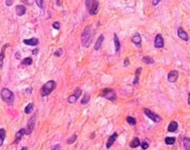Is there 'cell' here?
I'll return each instance as SVG.
<instances>
[{"label": "cell", "instance_id": "6da1fadb", "mask_svg": "<svg viewBox=\"0 0 190 150\" xmlns=\"http://www.w3.org/2000/svg\"><path fill=\"white\" fill-rule=\"evenodd\" d=\"M92 39H93L92 25H87L86 27L83 29L82 35H81V43L83 46L89 47V46L92 43Z\"/></svg>", "mask_w": 190, "mask_h": 150}, {"label": "cell", "instance_id": "7a4b0ae2", "mask_svg": "<svg viewBox=\"0 0 190 150\" xmlns=\"http://www.w3.org/2000/svg\"><path fill=\"white\" fill-rule=\"evenodd\" d=\"M56 88H57V82L55 81L50 80V81L46 82L41 88V91H40L41 95L43 96V97L49 95L51 93L56 89Z\"/></svg>", "mask_w": 190, "mask_h": 150}, {"label": "cell", "instance_id": "3957f363", "mask_svg": "<svg viewBox=\"0 0 190 150\" xmlns=\"http://www.w3.org/2000/svg\"><path fill=\"white\" fill-rule=\"evenodd\" d=\"M85 7L86 10L90 15L94 16L98 11L99 2L98 0H85Z\"/></svg>", "mask_w": 190, "mask_h": 150}, {"label": "cell", "instance_id": "277c9868", "mask_svg": "<svg viewBox=\"0 0 190 150\" xmlns=\"http://www.w3.org/2000/svg\"><path fill=\"white\" fill-rule=\"evenodd\" d=\"M1 98L6 104L12 105V103L14 102L15 96H14V94H13L10 89L4 87V88H2V90H1Z\"/></svg>", "mask_w": 190, "mask_h": 150}, {"label": "cell", "instance_id": "5b68a950", "mask_svg": "<svg viewBox=\"0 0 190 150\" xmlns=\"http://www.w3.org/2000/svg\"><path fill=\"white\" fill-rule=\"evenodd\" d=\"M100 95L102 96V97H105L106 99L109 100V101H112V102H115L116 98H117L116 92L113 89H111V88H105V89L102 90V92H101Z\"/></svg>", "mask_w": 190, "mask_h": 150}, {"label": "cell", "instance_id": "8992f818", "mask_svg": "<svg viewBox=\"0 0 190 150\" xmlns=\"http://www.w3.org/2000/svg\"><path fill=\"white\" fill-rule=\"evenodd\" d=\"M143 110H144V113L146 114V116H147L148 118H149L150 120L153 121L154 122L159 123V122H161V116H160V115H158L157 113L153 112L151 109H149V108H144Z\"/></svg>", "mask_w": 190, "mask_h": 150}, {"label": "cell", "instance_id": "52a82bcc", "mask_svg": "<svg viewBox=\"0 0 190 150\" xmlns=\"http://www.w3.org/2000/svg\"><path fill=\"white\" fill-rule=\"evenodd\" d=\"M36 116H37V112H35L32 118L30 119L27 124V130H26V134H31L32 132L34 129V125H35V120H36Z\"/></svg>", "mask_w": 190, "mask_h": 150}, {"label": "cell", "instance_id": "ba28073f", "mask_svg": "<svg viewBox=\"0 0 190 150\" xmlns=\"http://www.w3.org/2000/svg\"><path fill=\"white\" fill-rule=\"evenodd\" d=\"M81 95H82V90L79 89V88H77V89L74 91L73 94H72V95H70L69 97H68V102H69L70 104L76 103V101H77L78 98L81 96Z\"/></svg>", "mask_w": 190, "mask_h": 150}, {"label": "cell", "instance_id": "9c48e42d", "mask_svg": "<svg viewBox=\"0 0 190 150\" xmlns=\"http://www.w3.org/2000/svg\"><path fill=\"white\" fill-rule=\"evenodd\" d=\"M154 46L156 48H162L164 46V39L161 33H158L154 39Z\"/></svg>", "mask_w": 190, "mask_h": 150}, {"label": "cell", "instance_id": "30bf717a", "mask_svg": "<svg viewBox=\"0 0 190 150\" xmlns=\"http://www.w3.org/2000/svg\"><path fill=\"white\" fill-rule=\"evenodd\" d=\"M131 40L135 44V46L141 47V45H142V37H141V34L139 33H135L133 34Z\"/></svg>", "mask_w": 190, "mask_h": 150}, {"label": "cell", "instance_id": "8fae6325", "mask_svg": "<svg viewBox=\"0 0 190 150\" xmlns=\"http://www.w3.org/2000/svg\"><path fill=\"white\" fill-rule=\"evenodd\" d=\"M178 77H179V72L177 70H171V72L168 73L167 79L170 82H175L178 80Z\"/></svg>", "mask_w": 190, "mask_h": 150}, {"label": "cell", "instance_id": "7c38bea8", "mask_svg": "<svg viewBox=\"0 0 190 150\" xmlns=\"http://www.w3.org/2000/svg\"><path fill=\"white\" fill-rule=\"evenodd\" d=\"M118 133H114L113 134H111L109 136V137L108 138V141H107V144H106V148L107 149H109L110 147H112L113 144L115 143V141L117 140L118 138Z\"/></svg>", "mask_w": 190, "mask_h": 150}, {"label": "cell", "instance_id": "4fadbf2b", "mask_svg": "<svg viewBox=\"0 0 190 150\" xmlns=\"http://www.w3.org/2000/svg\"><path fill=\"white\" fill-rule=\"evenodd\" d=\"M177 35L180 39H182V40H184L185 42H187L189 40V36H188L187 33L185 32L182 27H179L177 29Z\"/></svg>", "mask_w": 190, "mask_h": 150}, {"label": "cell", "instance_id": "5bb4252c", "mask_svg": "<svg viewBox=\"0 0 190 150\" xmlns=\"http://www.w3.org/2000/svg\"><path fill=\"white\" fill-rule=\"evenodd\" d=\"M23 44H25L26 46H37L39 44V39L36 37H33V38H30V39H24Z\"/></svg>", "mask_w": 190, "mask_h": 150}, {"label": "cell", "instance_id": "9a60e30c", "mask_svg": "<svg viewBox=\"0 0 190 150\" xmlns=\"http://www.w3.org/2000/svg\"><path fill=\"white\" fill-rule=\"evenodd\" d=\"M104 40H105L104 35L100 34L99 36H98V40H96V43L95 44V46H94V49L96 51H98L100 49L101 46H102V44L104 43Z\"/></svg>", "mask_w": 190, "mask_h": 150}, {"label": "cell", "instance_id": "2e32d148", "mask_svg": "<svg viewBox=\"0 0 190 150\" xmlns=\"http://www.w3.org/2000/svg\"><path fill=\"white\" fill-rule=\"evenodd\" d=\"M16 13L19 17L25 15L26 13V7L24 5H17L16 6Z\"/></svg>", "mask_w": 190, "mask_h": 150}, {"label": "cell", "instance_id": "e0dca14e", "mask_svg": "<svg viewBox=\"0 0 190 150\" xmlns=\"http://www.w3.org/2000/svg\"><path fill=\"white\" fill-rule=\"evenodd\" d=\"M26 134V130L25 129H21L18 133L16 134L15 136V141H14V144H18L21 140V138L23 137V135Z\"/></svg>", "mask_w": 190, "mask_h": 150}, {"label": "cell", "instance_id": "ac0fdd59", "mask_svg": "<svg viewBox=\"0 0 190 150\" xmlns=\"http://www.w3.org/2000/svg\"><path fill=\"white\" fill-rule=\"evenodd\" d=\"M178 129V123L176 121H171L168 125V132L169 133H175Z\"/></svg>", "mask_w": 190, "mask_h": 150}, {"label": "cell", "instance_id": "d6986e66", "mask_svg": "<svg viewBox=\"0 0 190 150\" xmlns=\"http://www.w3.org/2000/svg\"><path fill=\"white\" fill-rule=\"evenodd\" d=\"M113 42H114V46H115V52L119 53L121 50V42H120V40H119V37L116 33H114Z\"/></svg>", "mask_w": 190, "mask_h": 150}, {"label": "cell", "instance_id": "ffe728a7", "mask_svg": "<svg viewBox=\"0 0 190 150\" xmlns=\"http://www.w3.org/2000/svg\"><path fill=\"white\" fill-rule=\"evenodd\" d=\"M142 72V68H137L135 70V77L133 81V85H137L138 82H139V76H140V73Z\"/></svg>", "mask_w": 190, "mask_h": 150}, {"label": "cell", "instance_id": "44dd1931", "mask_svg": "<svg viewBox=\"0 0 190 150\" xmlns=\"http://www.w3.org/2000/svg\"><path fill=\"white\" fill-rule=\"evenodd\" d=\"M129 145H130L131 148H136V147H138L139 145H141V142H140L139 138H138V137H135L134 139L131 141V143H130Z\"/></svg>", "mask_w": 190, "mask_h": 150}, {"label": "cell", "instance_id": "7402d4cb", "mask_svg": "<svg viewBox=\"0 0 190 150\" xmlns=\"http://www.w3.org/2000/svg\"><path fill=\"white\" fill-rule=\"evenodd\" d=\"M10 46V44H6L5 46H3L2 47V50H1V55H0V60H1V67L0 68H3V65H4V59H5V49L8 47Z\"/></svg>", "mask_w": 190, "mask_h": 150}, {"label": "cell", "instance_id": "603a6c76", "mask_svg": "<svg viewBox=\"0 0 190 150\" xmlns=\"http://www.w3.org/2000/svg\"><path fill=\"white\" fill-rule=\"evenodd\" d=\"M5 138H6V131L4 128H1V129H0V147L3 145Z\"/></svg>", "mask_w": 190, "mask_h": 150}, {"label": "cell", "instance_id": "cb8c5ba5", "mask_svg": "<svg viewBox=\"0 0 190 150\" xmlns=\"http://www.w3.org/2000/svg\"><path fill=\"white\" fill-rule=\"evenodd\" d=\"M143 62L147 65H150V64H154L155 63V60H154L152 58H150V57H144L142 59Z\"/></svg>", "mask_w": 190, "mask_h": 150}, {"label": "cell", "instance_id": "d4e9b609", "mask_svg": "<svg viewBox=\"0 0 190 150\" xmlns=\"http://www.w3.org/2000/svg\"><path fill=\"white\" fill-rule=\"evenodd\" d=\"M183 145H184V149L185 150H190V138L185 137L183 140Z\"/></svg>", "mask_w": 190, "mask_h": 150}, {"label": "cell", "instance_id": "484cf974", "mask_svg": "<svg viewBox=\"0 0 190 150\" xmlns=\"http://www.w3.org/2000/svg\"><path fill=\"white\" fill-rule=\"evenodd\" d=\"M33 103H29L27 106L25 107V108H24V112H25V114H30L31 112L33 111Z\"/></svg>", "mask_w": 190, "mask_h": 150}, {"label": "cell", "instance_id": "4316f807", "mask_svg": "<svg viewBox=\"0 0 190 150\" xmlns=\"http://www.w3.org/2000/svg\"><path fill=\"white\" fill-rule=\"evenodd\" d=\"M164 141L167 145H173L175 143V137H170V136H168V137L165 138Z\"/></svg>", "mask_w": 190, "mask_h": 150}, {"label": "cell", "instance_id": "83f0119b", "mask_svg": "<svg viewBox=\"0 0 190 150\" xmlns=\"http://www.w3.org/2000/svg\"><path fill=\"white\" fill-rule=\"evenodd\" d=\"M32 63H33V59L32 58H25L23 61H21V65H23V66H30V65H32Z\"/></svg>", "mask_w": 190, "mask_h": 150}, {"label": "cell", "instance_id": "f1b7e54d", "mask_svg": "<svg viewBox=\"0 0 190 150\" xmlns=\"http://www.w3.org/2000/svg\"><path fill=\"white\" fill-rule=\"evenodd\" d=\"M126 121L128 122V124L131 125V126H135L136 124V120L135 118L131 117V116H128L126 118Z\"/></svg>", "mask_w": 190, "mask_h": 150}, {"label": "cell", "instance_id": "f546056e", "mask_svg": "<svg viewBox=\"0 0 190 150\" xmlns=\"http://www.w3.org/2000/svg\"><path fill=\"white\" fill-rule=\"evenodd\" d=\"M89 100H90V95H88V94H85V95H83V97L82 98L81 104H83V105H85V104H87V103H89Z\"/></svg>", "mask_w": 190, "mask_h": 150}, {"label": "cell", "instance_id": "4dcf8cb0", "mask_svg": "<svg viewBox=\"0 0 190 150\" xmlns=\"http://www.w3.org/2000/svg\"><path fill=\"white\" fill-rule=\"evenodd\" d=\"M76 140H77V135H76V134H72V135L70 136V137L67 140V142H66V143H67L68 145H72V144H73Z\"/></svg>", "mask_w": 190, "mask_h": 150}, {"label": "cell", "instance_id": "1f68e13d", "mask_svg": "<svg viewBox=\"0 0 190 150\" xmlns=\"http://www.w3.org/2000/svg\"><path fill=\"white\" fill-rule=\"evenodd\" d=\"M34 2L36 3L37 7H39L42 10L44 8V4H45V0H34Z\"/></svg>", "mask_w": 190, "mask_h": 150}, {"label": "cell", "instance_id": "d6a6232c", "mask_svg": "<svg viewBox=\"0 0 190 150\" xmlns=\"http://www.w3.org/2000/svg\"><path fill=\"white\" fill-rule=\"evenodd\" d=\"M62 52H63V49L62 48H59V49H57L54 53V56L55 57H58V58H59V57L62 55Z\"/></svg>", "mask_w": 190, "mask_h": 150}, {"label": "cell", "instance_id": "836d02e7", "mask_svg": "<svg viewBox=\"0 0 190 150\" xmlns=\"http://www.w3.org/2000/svg\"><path fill=\"white\" fill-rule=\"evenodd\" d=\"M141 147H142L144 150H146V149H148V143L147 142L146 140H144L142 143H141Z\"/></svg>", "mask_w": 190, "mask_h": 150}, {"label": "cell", "instance_id": "e575fe53", "mask_svg": "<svg viewBox=\"0 0 190 150\" xmlns=\"http://www.w3.org/2000/svg\"><path fill=\"white\" fill-rule=\"evenodd\" d=\"M52 26H53V28H54L55 30H59L60 29V24H59V21H55Z\"/></svg>", "mask_w": 190, "mask_h": 150}, {"label": "cell", "instance_id": "d590c367", "mask_svg": "<svg viewBox=\"0 0 190 150\" xmlns=\"http://www.w3.org/2000/svg\"><path fill=\"white\" fill-rule=\"evenodd\" d=\"M21 1H23V3L26 4V5H30V6L33 5V0H21Z\"/></svg>", "mask_w": 190, "mask_h": 150}, {"label": "cell", "instance_id": "8d00e7d4", "mask_svg": "<svg viewBox=\"0 0 190 150\" xmlns=\"http://www.w3.org/2000/svg\"><path fill=\"white\" fill-rule=\"evenodd\" d=\"M129 65H130L129 59L126 58V59H124V61H123V66H124V67H128V66H129Z\"/></svg>", "mask_w": 190, "mask_h": 150}, {"label": "cell", "instance_id": "74e56055", "mask_svg": "<svg viewBox=\"0 0 190 150\" xmlns=\"http://www.w3.org/2000/svg\"><path fill=\"white\" fill-rule=\"evenodd\" d=\"M13 1H14V0H6V5H7L8 7H10V6H12Z\"/></svg>", "mask_w": 190, "mask_h": 150}, {"label": "cell", "instance_id": "f35d334b", "mask_svg": "<svg viewBox=\"0 0 190 150\" xmlns=\"http://www.w3.org/2000/svg\"><path fill=\"white\" fill-rule=\"evenodd\" d=\"M161 1V0H152V5H153L154 7H156Z\"/></svg>", "mask_w": 190, "mask_h": 150}, {"label": "cell", "instance_id": "ab89813d", "mask_svg": "<svg viewBox=\"0 0 190 150\" xmlns=\"http://www.w3.org/2000/svg\"><path fill=\"white\" fill-rule=\"evenodd\" d=\"M51 149H52V150H59V149H60V145L58 144V145H54V147H52Z\"/></svg>", "mask_w": 190, "mask_h": 150}, {"label": "cell", "instance_id": "60d3db41", "mask_svg": "<svg viewBox=\"0 0 190 150\" xmlns=\"http://www.w3.org/2000/svg\"><path fill=\"white\" fill-rule=\"evenodd\" d=\"M25 92H26V94H31V93H32V87H28Z\"/></svg>", "mask_w": 190, "mask_h": 150}, {"label": "cell", "instance_id": "b9f144b4", "mask_svg": "<svg viewBox=\"0 0 190 150\" xmlns=\"http://www.w3.org/2000/svg\"><path fill=\"white\" fill-rule=\"evenodd\" d=\"M38 52H39L38 48H37V49H33V55H37Z\"/></svg>", "mask_w": 190, "mask_h": 150}, {"label": "cell", "instance_id": "7bdbcfd3", "mask_svg": "<svg viewBox=\"0 0 190 150\" xmlns=\"http://www.w3.org/2000/svg\"><path fill=\"white\" fill-rule=\"evenodd\" d=\"M187 103H188V105H190V93L188 94V99H187Z\"/></svg>", "mask_w": 190, "mask_h": 150}, {"label": "cell", "instance_id": "ee69618b", "mask_svg": "<svg viewBox=\"0 0 190 150\" xmlns=\"http://www.w3.org/2000/svg\"><path fill=\"white\" fill-rule=\"evenodd\" d=\"M124 1H126V0H124Z\"/></svg>", "mask_w": 190, "mask_h": 150}]
</instances>
